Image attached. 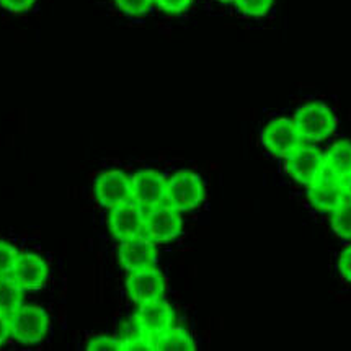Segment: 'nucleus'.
Segmentation results:
<instances>
[{
  "instance_id": "obj_16",
  "label": "nucleus",
  "mask_w": 351,
  "mask_h": 351,
  "mask_svg": "<svg viewBox=\"0 0 351 351\" xmlns=\"http://www.w3.org/2000/svg\"><path fill=\"white\" fill-rule=\"evenodd\" d=\"M325 170L345 178L351 173V141H337L325 152Z\"/></svg>"
},
{
  "instance_id": "obj_6",
  "label": "nucleus",
  "mask_w": 351,
  "mask_h": 351,
  "mask_svg": "<svg viewBox=\"0 0 351 351\" xmlns=\"http://www.w3.org/2000/svg\"><path fill=\"white\" fill-rule=\"evenodd\" d=\"M131 177L123 170H106L93 180V196L101 208L111 209L131 199Z\"/></svg>"
},
{
  "instance_id": "obj_8",
  "label": "nucleus",
  "mask_w": 351,
  "mask_h": 351,
  "mask_svg": "<svg viewBox=\"0 0 351 351\" xmlns=\"http://www.w3.org/2000/svg\"><path fill=\"white\" fill-rule=\"evenodd\" d=\"M262 144L273 157H286L302 144V138L293 119L276 118L263 128Z\"/></svg>"
},
{
  "instance_id": "obj_3",
  "label": "nucleus",
  "mask_w": 351,
  "mask_h": 351,
  "mask_svg": "<svg viewBox=\"0 0 351 351\" xmlns=\"http://www.w3.org/2000/svg\"><path fill=\"white\" fill-rule=\"evenodd\" d=\"M206 198V186L198 173L191 170H178L167 180V204L180 213L195 211Z\"/></svg>"
},
{
  "instance_id": "obj_14",
  "label": "nucleus",
  "mask_w": 351,
  "mask_h": 351,
  "mask_svg": "<svg viewBox=\"0 0 351 351\" xmlns=\"http://www.w3.org/2000/svg\"><path fill=\"white\" fill-rule=\"evenodd\" d=\"M119 265L128 273L139 271V269L152 268L157 265L158 252L156 243L145 235L123 241L118 248Z\"/></svg>"
},
{
  "instance_id": "obj_7",
  "label": "nucleus",
  "mask_w": 351,
  "mask_h": 351,
  "mask_svg": "<svg viewBox=\"0 0 351 351\" xmlns=\"http://www.w3.org/2000/svg\"><path fill=\"white\" fill-rule=\"evenodd\" d=\"M144 222L145 209L132 199L111 208L108 213V229L119 242L144 235Z\"/></svg>"
},
{
  "instance_id": "obj_25",
  "label": "nucleus",
  "mask_w": 351,
  "mask_h": 351,
  "mask_svg": "<svg viewBox=\"0 0 351 351\" xmlns=\"http://www.w3.org/2000/svg\"><path fill=\"white\" fill-rule=\"evenodd\" d=\"M338 273L341 280L351 285V245L341 250L340 258H338Z\"/></svg>"
},
{
  "instance_id": "obj_27",
  "label": "nucleus",
  "mask_w": 351,
  "mask_h": 351,
  "mask_svg": "<svg viewBox=\"0 0 351 351\" xmlns=\"http://www.w3.org/2000/svg\"><path fill=\"white\" fill-rule=\"evenodd\" d=\"M343 183H345V191H346V196L351 198V173L346 175L343 178Z\"/></svg>"
},
{
  "instance_id": "obj_28",
  "label": "nucleus",
  "mask_w": 351,
  "mask_h": 351,
  "mask_svg": "<svg viewBox=\"0 0 351 351\" xmlns=\"http://www.w3.org/2000/svg\"><path fill=\"white\" fill-rule=\"evenodd\" d=\"M217 2H221V3H234V0H217Z\"/></svg>"
},
{
  "instance_id": "obj_1",
  "label": "nucleus",
  "mask_w": 351,
  "mask_h": 351,
  "mask_svg": "<svg viewBox=\"0 0 351 351\" xmlns=\"http://www.w3.org/2000/svg\"><path fill=\"white\" fill-rule=\"evenodd\" d=\"M10 333L21 345H38L49 335L51 319L48 312L35 304H21L8 315Z\"/></svg>"
},
{
  "instance_id": "obj_19",
  "label": "nucleus",
  "mask_w": 351,
  "mask_h": 351,
  "mask_svg": "<svg viewBox=\"0 0 351 351\" xmlns=\"http://www.w3.org/2000/svg\"><path fill=\"white\" fill-rule=\"evenodd\" d=\"M235 7L243 16L250 19H262L271 10L275 0H234Z\"/></svg>"
},
{
  "instance_id": "obj_17",
  "label": "nucleus",
  "mask_w": 351,
  "mask_h": 351,
  "mask_svg": "<svg viewBox=\"0 0 351 351\" xmlns=\"http://www.w3.org/2000/svg\"><path fill=\"white\" fill-rule=\"evenodd\" d=\"M25 291L16 285L14 278L0 276V314L10 315L23 304Z\"/></svg>"
},
{
  "instance_id": "obj_24",
  "label": "nucleus",
  "mask_w": 351,
  "mask_h": 351,
  "mask_svg": "<svg viewBox=\"0 0 351 351\" xmlns=\"http://www.w3.org/2000/svg\"><path fill=\"white\" fill-rule=\"evenodd\" d=\"M36 3V0H0V8L8 14H25Z\"/></svg>"
},
{
  "instance_id": "obj_12",
  "label": "nucleus",
  "mask_w": 351,
  "mask_h": 351,
  "mask_svg": "<svg viewBox=\"0 0 351 351\" xmlns=\"http://www.w3.org/2000/svg\"><path fill=\"white\" fill-rule=\"evenodd\" d=\"M173 309L164 299L139 304L132 317L134 330L154 338L173 325Z\"/></svg>"
},
{
  "instance_id": "obj_22",
  "label": "nucleus",
  "mask_w": 351,
  "mask_h": 351,
  "mask_svg": "<svg viewBox=\"0 0 351 351\" xmlns=\"http://www.w3.org/2000/svg\"><path fill=\"white\" fill-rule=\"evenodd\" d=\"M85 348L88 351H119L124 350V341L119 340V338H113V337H105V335H98V337H92L85 345Z\"/></svg>"
},
{
  "instance_id": "obj_2",
  "label": "nucleus",
  "mask_w": 351,
  "mask_h": 351,
  "mask_svg": "<svg viewBox=\"0 0 351 351\" xmlns=\"http://www.w3.org/2000/svg\"><path fill=\"white\" fill-rule=\"evenodd\" d=\"M302 141L322 143L337 130V117L332 108L322 101H309L299 106L293 118Z\"/></svg>"
},
{
  "instance_id": "obj_13",
  "label": "nucleus",
  "mask_w": 351,
  "mask_h": 351,
  "mask_svg": "<svg viewBox=\"0 0 351 351\" xmlns=\"http://www.w3.org/2000/svg\"><path fill=\"white\" fill-rule=\"evenodd\" d=\"M10 276L25 293L27 291H40L45 288L49 280V267L41 255L35 254V252H23L16 258Z\"/></svg>"
},
{
  "instance_id": "obj_9",
  "label": "nucleus",
  "mask_w": 351,
  "mask_h": 351,
  "mask_svg": "<svg viewBox=\"0 0 351 351\" xmlns=\"http://www.w3.org/2000/svg\"><path fill=\"white\" fill-rule=\"evenodd\" d=\"M346 198L343 178L325 172L307 186V201L315 211L330 214Z\"/></svg>"
},
{
  "instance_id": "obj_18",
  "label": "nucleus",
  "mask_w": 351,
  "mask_h": 351,
  "mask_svg": "<svg viewBox=\"0 0 351 351\" xmlns=\"http://www.w3.org/2000/svg\"><path fill=\"white\" fill-rule=\"evenodd\" d=\"M330 224L337 237L351 242V198L348 196L330 213Z\"/></svg>"
},
{
  "instance_id": "obj_23",
  "label": "nucleus",
  "mask_w": 351,
  "mask_h": 351,
  "mask_svg": "<svg viewBox=\"0 0 351 351\" xmlns=\"http://www.w3.org/2000/svg\"><path fill=\"white\" fill-rule=\"evenodd\" d=\"M191 3H193V0H156V5L170 15L183 14L190 8Z\"/></svg>"
},
{
  "instance_id": "obj_11",
  "label": "nucleus",
  "mask_w": 351,
  "mask_h": 351,
  "mask_svg": "<svg viewBox=\"0 0 351 351\" xmlns=\"http://www.w3.org/2000/svg\"><path fill=\"white\" fill-rule=\"evenodd\" d=\"M131 199L147 211L165 201L167 178L154 169L139 170L131 177Z\"/></svg>"
},
{
  "instance_id": "obj_15",
  "label": "nucleus",
  "mask_w": 351,
  "mask_h": 351,
  "mask_svg": "<svg viewBox=\"0 0 351 351\" xmlns=\"http://www.w3.org/2000/svg\"><path fill=\"white\" fill-rule=\"evenodd\" d=\"M152 350L157 351H191L196 350L193 337L185 328L170 327L152 338Z\"/></svg>"
},
{
  "instance_id": "obj_4",
  "label": "nucleus",
  "mask_w": 351,
  "mask_h": 351,
  "mask_svg": "<svg viewBox=\"0 0 351 351\" xmlns=\"http://www.w3.org/2000/svg\"><path fill=\"white\" fill-rule=\"evenodd\" d=\"M285 158L286 173L306 188L325 172V154L314 145L301 144Z\"/></svg>"
},
{
  "instance_id": "obj_20",
  "label": "nucleus",
  "mask_w": 351,
  "mask_h": 351,
  "mask_svg": "<svg viewBox=\"0 0 351 351\" xmlns=\"http://www.w3.org/2000/svg\"><path fill=\"white\" fill-rule=\"evenodd\" d=\"M20 252L14 243L0 239V276H8L14 269Z\"/></svg>"
},
{
  "instance_id": "obj_26",
  "label": "nucleus",
  "mask_w": 351,
  "mask_h": 351,
  "mask_svg": "<svg viewBox=\"0 0 351 351\" xmlns=\"http://www.w3.org/2000/svg\"><path fill=\"white\" fill-rule=\"evenodd\" d=\"M10 338V320H8V315L0 314V346L5 345Z\"/></svg>"
},
{
  "instance_id": "obj_10",
  "label": "nucleus",
  "mask_w": 351,
  "mask_h": 351,
  "mask_svg": "<svg viewBox=\"0 0 351 351\" xmlns=\"http://www.w3.org/2000/svg\"><path fill=\"white\" fill-rule=\"evenodd\" d=\"M167 289L165 276L156 267L130 273L126 280L128 296L136 306L164 299Z\"/></svg>"
},
{
  "instance_id": "obj_21",
  "label": "nucleus",
  "mask_w": 351,
  "mask_h": 351,
  "mask_svg": "<svg viewBox=\"0 0 351 351\" xmlns=\"http://www.w3.org/2000/svg\"><path fill=\"white\" fill-rule=\"evenodd\" d=\"M156 0H117V5L124 15L128 16H144L151 12Z\"/></svg>"
},
{
  "instance_id": "obj_5",
  "label": "nucleus",
  "mask_w": 351,
  "mask_h": 351,
  "mask_svg": "<svg viewBox=\"0 0 351 351\" xmlns=\"http://www.w3.org/2000/svg\"><path fill=\"white\" fill-rule=\"evenodd\" d=\"M183 230L182 213L170 204H158L145 211L144 235L156 243H169L175 241Z\"/></svg>"
}]
</instances>
